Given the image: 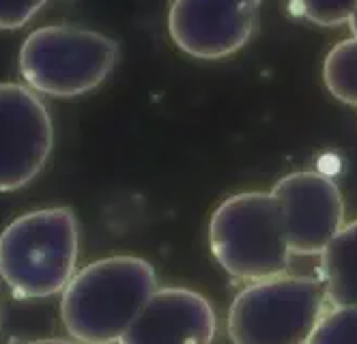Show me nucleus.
<instances>
[{
  "mask_svg": "<svg viewBox=\"0 0 357 344\" xmlns=\"http://www.w3.org/2000/svg\"><path fill=\"white\" fill-rule=\"evenodd\" d=\"M271 194L280 207L293 254L321 256L347 224L342 192L323 172H291L273 185Z\"/></svg>",
  "mask_w": 357,
  "mask_h": 344,
  "instance_id": "obj_8",
  "label": "nucleus"
},
{
  "mask_svg": "<svg viewBox=\"0 0 357 344\" xmlns=\"http://www.w3.org/2000/svg\"><path fill=\"white\" fill-rule=\"evenodd\" d=\"M0 321H3V308H0Z\"/></svg>",
  "mask_w": 357,
  "mask_h": 344,
  "instance_id": "obj_17",
  "label": "nucleus"
},
{
  "mask_svg": "<svg viewBox=\"0 0 357 344\" xmlns=\"http://www.w3.org/2000/svg\"><path fill=\"white\" fill-rule=\"evenodd\" d=\"M261 5L263 0H172L168 35L188 57L226 59L252 39Z\"/></svg>",
  "mask_w": 357,
  "mask_h": 344,
  "instance_id": "obj_7",
  "label": "nucleus"
},
{
  "mask_svg": "<svg viewBox=\"0 0 357 344\" xmlns=\"http://www.w3.org/2000/svg\"><path fill=\"white\" fill-rule=\"evenodd\" d=\"M218 316L211 301L185 286L158 288L119 344H213Z\"/></svg>",
  "mask_w": 357,
  "mask_h": 344,
  "instance_id": "obj_9",
  "label": "nucleus"
},
{
  "mask_svg": "<svg viewBox=\"0 0 357 344\" xmlns=\"http://www.w3.org/2000/svg\"><path fill=\"white\" fill-rule=\"evenodd\" d=\"M45 5L47 0H0V29L3 31L22 29Z\"/></svg>",
  "mask_w": 357,
  "mask_h": 344,
  "instance_id": "obj_14",
  "label": "nucleus"
},
{
  "mask_svg": "<svg viewBox=\"0 0 357 344\" xmlns=\"http://www.w3.org/2000/svg\"><path fill=\"white\" fill-rule=\"evenodd\" d=\"M54 127L41 97L24 84L0 82V194L22 190L45 166Z\"/></svg>",
  "mask_w": 357,
  "mask_h": 344,
  "instance_id": "obj_6",
  "label": "nucleus"
},
{
  "mask_svg": "<svg viewBox=\"0 0 357 344\" xmlns=\"http://www.w3.org/2000/svg\"><path fill=\"white\" fill-rule=\"evenodd\" d=\"M308 344H357V306H331Z\"/></svg>",
  "mask_w": 357,
  "mask_h": 344,
  "instance_id": "obj_12",
  "label": "nucleus"
},
{
  "mask_svg": "<svg viewBox=\"0 0 357 344\" xmlns=\"http://www.w3.org/2000/svg\"><path fill=\"white\" fill-rule=\"evenodd\" d=\"M26 344H80L75 340H65V338H43V340H33Z\"/></svg>",
  "mask_w": 357,
  "mask_h": 344,
  "instance_id": "obj_15",
  "label": "nucleus"
},
{
  "mask_svg": "<svg viewBox=\"0 0 357 344\" xmlns=\"http://www.w3.org/2000/svg\"><path fill=\"white\" fill-rule=\"evenodd\" d=\"M323 82L338 101L357 105V37H349L327 52Z\"/></svg>",
  "mask_w": 357,
  "mask_h": 344,
  "instance_id": "obj_11",
  "label": "nucleus"
},
{
  "mask_svg": "<svg viewBox=\"0 0 357 344\" xmlns=\"http://www.w3.org/2000/svg\"><path fill=\"white\" fill-rule=\"evenodd\" d=\"M329 308L321 278L284 274L239 290L226 331L233 344H308Z\"/></svg>",
  "mask_w": 357,
  "mask_h": 344,
  "instance_id": "obj_5",
  "label": "nucleus"
},
{
  "mask_svg": "<svg viewBox=\"0 0 357 344\" xmlns=\"http://www.w3.org/2000/svg\"><path fill=\"white\" fill-rule=\"evenodd\" d=\"M349 26H351V33H353V37H357V9H355L353 17L349 20Z\"/></svg>",
  "mask_w": 357,
  "mask_h": 344,
  "instance_id": "obj_16",
  "label": "nucleus"
},
{
  "mask_svg": "<svg viewBox=\"0 0 357 344\" xmlns=\"http://www.w3.org/2000/svg\"><path fill=\"white\" fill-rule=\"evenodd\" d=\"M78 256L80 224L69 207L29 211L0 232V278L20 299L63 293Z\"/></svg>",
  "mask_w": 357,
  "mask_h": 344,
  "instance_id": "obj_2",
  "label": "nucleus"
},
{
  "mask_svg": "<svg viewBox=\"0 0 357 344\" xmlns=\"http://www.w3.org/2000/svg\"><path fill=\"white\" fill-rule=\"evenodd\" d=\"M155 290V269L140 256L93 260L63 290V327L80 344H119Z\"/></svg>",
  "mask_w": 357,
  "mask_h": 344,
  "instance_id": "obj_1",
  "label": "nucleus"
},
{
  "mask_svg": "<svg viewBox=\"0 0 357 344\" xmlns=\"http://www.w3.org/2000/svg\"><path fill=\"white\" fill-rule=\"evenodd\" d=\"M291 9L317 26H338L353 17L357 0H289Z\"/></svg>",
  "mask_w": 357,
  "mask_h": 344,
  "instance_id": "obj_13",
  "label": "nucleus"
},
{
  "mask_svg": "<svg viewBox=\"0 0 357 344\" xmlns=\"http://www.w3.org/2000/svg\"><path fill=\"white\" fill-rule=\"evenodd\" d=\"M209 248L228 276L248 284L289 274L293 258L271 192H239L222 200L209 220Z\"/></svg>",
  "mask_w": 357,
  "mask_h": 344,
  "instance_id": "obj_3",
  "label": "nucleus"
},
{
  "mask_svg": "<svg viewBox=\"0 0 357 344\" xmlns=\"http://www.w3.org/2000/svg\"><path fill=\"white\" fill-rule=\"evenodd\" d=\"M119 61V43L104 33L73 24L35 29L22 41L17 67L35 93L80 97L97 89Z\"/></svg>",
  "mask_w": 357,
  "mask_h": 344,
  "instance_id": "obj_4",
  "label": "nucleus"
},
{
  "mask_svg": "<svg viewBox=\"0 0 357 344\" xmlns=\"http://www.w3.org/2000/svg\"><path fill=\"white\" fill-rule=\"evenodd\" d=\"M329 306H357V220L347 222L321 254Z\"/></svg>",
  "mask_w": 357,
  "mask_h": 344,
  "instance_id": "obj_10",
  "label": "nucleus"
}]
</instances>
